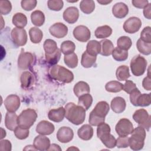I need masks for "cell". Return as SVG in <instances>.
Listing matches in <instances>:
<instances>
[{
  "label": "cell",
  "mask_w": 151,
  "mask_h": 151,
  "mask_svg": "<svg viewBox=\"0 0 151 151\" xmlns=\"http://www.w3.org/2000/svg\"><path fill=\"white\" fill-rule=\"evenodd\" d=\"M140 40L147 43H151V28L147 26L143 28L140 33Z\"/></svg>",
  "instance_id": "cell-49"
},
{
  "label": "cell",
  "mask_w": 151,
  "mask_h": 151,
  "mask_svg": "<svg viewBox=\"0 0 151 151\" xmlns=\"http://www.w3.org/2000/svg\"><path fill=\"white\" fill-rule=\"evenodd\" d=\"M116 76L117 79L119 81L127 80L130 77L129 68L125 65L119 66L116 70Z\"/></svg>",
  "instance_id": "cell-33"
},
{
  "label": "cell",
  "mask_w": 151,
  "mask_h": 151,
  "mask_svg": "<svg viewBox=\"0 0 151 151\" xmlns=\"http://www.w3.org/2000/svg\"><path fill=\"white\" fill-rule=\"evenodd\" d=\"M100 54L103 56H109L112 54L114 50L113 42L107 39H104L100 41Z\"/></svg>",
  "instance_id": "cell-26"
},
{
  "label": "cell",
  "mask_w": 151,
  "mask_h": 151,
  "mask_svg": "<svg viewBox=\"0 0 151 151\" xmlns=\"http://www.w3.org/2000/svg\"><path fill=\"white\" fill-rule=\"evenodd\" d=\"M47 5L50 9L59 11L63 8L64 3L61 0H49L47 2Z\"/></svg>",
  "instance_id": "cell-47"
},
{
  "label": "cell",
  "mask_w": 151,
  "mask_h": 151,
  "mask_svg": "<svg viewBox=\"0 0 151 151\" xmlns=\"http://www.w3.org/2000/svg\"><path fill=\"white\" fill-rule=\"evenodd\" d=\"M44 49L45 54H51L58 49L57 42L51 39H47L44 42Z\"/></svg>",
  "instance_id": "cell-44"
},
{
  "label": "cell",
  "mask_w": 151,
  "mask_h": 151,
  "mask_svg": "<svg viewBox=\"0 0 151 151\" xmlns=\"http://www.w3.org/2000/svg\"><path fill=\"white\" fill-rule=\"evenodd\" d=\"M132 123L127 119H121L116 124L115 130L119 136H127L133 130Z\"/></svg>",
  "instance_id": "cell-10"
},
{
  "label": "cell",
  "mask_w": 151,
  "mask_h": 151,
  "mask_svg": "<svg viewBox=\"0 0 151 151\" xmlns=\"http://www.w3.org/2000/svg\"><path fill=\"white\" fill-rule=\"evenodd\" d=\"M65 108L60 107L58 109L50 110L48 113V117L50 120L54 122L59 123L63 120L65 117Z\"/></svg>",
  "instance_id": "cell-22"
},
{
  "label": "cell",
  "mask_w": 151,
  "mask_h": 151,
  "mask_svg": "<svg viewBox=\"0 0 151 151\" xmlns=\"http://www.w3.org/2000/svg\"><path fill=\"white\" fill-rule=\"evenodd\" d=\"M12 24L17 28H23L27 24V18L25 15L21 12H17L12 17Z\"/></svg>",
  "instance_id": "cell-28"
},
{
  "label": "cell",
  "mask_w": 151,
  "mask_h": 151,
  "mask_svg": "<svg viewBox=\"0 0 151 151\" xmlns=\"http://www.w3.org/2000/svg\"><path fill=\"white\" fill-rule=\"evenodd\" d=\"M31 19L32 23L34 25L41 27L45 22L44 14L40 10H35L31 13Z\"/></svg>",
  "instance_id": "cell-31"
},
{
  "label": "cell",
  "mask_w": 151,
  "mask_h": 151,
  "mask_svg": "<svg viewBox=\"0 0 151 151\" xmlns=\"http://www.w3.org/2000/svg\"><path fill=\"white\" fill-rule=\"evenodd\" d=\"M136 47L138 51L143 55H149L151 53V43H147L139 39L136 42Z\"/></svg>",
  "instance_id": "cell-41"
},
{
  "label": "cell",
  "mask_w": 151,
  "mask_h": 151,
  "mask_svg": "<svg viewBox=\"0 0 151 151\" xmlns=\"http://www.w3.org/2000/svg\"><path fill=\"white\" fill-rule=\"evenodd\" d=\"M36 0H22L21 2V7L27 11H29L34 9L37 5Z\"/></svg>",
  "instance_id": "cell-50"
},
{
  "label": "cell",
  "mask_w": 151,
  "mask_h": 151,
  "mask_svg": "<svg viewBox=\"0 0 151 151\" xmlns=\"http://www.w3.org/2000/svg\"><path fill=\"white\" fill-rule=\"evenodd\" d=\"M22 51L23 50H22L18 58V66L21 70H27L33 63L34 57L31 52Z\"/></svg>",
  "instance_id": "cell-13"
},
{
  "label": "cell",
  "mask_w": 151,
  "mask_h": 151,
  "mask_svg": "<svg viewBox=\"0 0 151 151\" xmlns=\"http://www.w3.org/2000/svg\"><path fill=\"white\" fill-rule=\"evenodd\" d=\"M12 149V145L8 140H1L0 142V150L10 151Z\"/></svg>",
  "instance_id": "cell-53"
},
{
  "label": "cell",
  "mask_w": 151,
  "mask_h": 151,
  "mask_svg": "<svg viewBox=\"0 0 151 151\" xmlns=\"http://www.w3.org/2000/svg\"><path fill=\"white\" fill-rule=\"evenodd\" d=\"M130 101L134 106H149L151 103L150 93L141 94L137 88L130 94Z\"/></svg>",
  "instance_id": "cell-7"
},
{
  "label": "cell",
  "mask_w": 151,
  "mask_h": 151,
  "mask_svg": "<svg viewBox=\"0 0 151 151\" xmlns=\"http://www.w3.org/2000/svg\"><path fill=\"white\" fill-rule=\"evenodd\" d=\"M133 5L137 8H144L149 4L147 0H133L132 1Z\"/></svg>",
  "instance_id": "cell-54"
},
{
  "label": "cell",
  "mask_w": 151,
  "mask_h": 151,
  "mask_svg": "<svg viewBox=\"0 0 151 151\" xmlns=\"http://www.w3.org/2000/svg\"><path fill=\"white\" fill-rule=\"evenodd\" d=\"M129 137L127 136H120L116 140V146L118 148H126L129 146Z\"/></svg>",
  "instance_id": "cell-51"
},
{
  "label": "cell",
  "mask_w": 151,
  "mask_h": 151,
  "mask_svg": "<svg viewBox=\"0 0 151 151\" xmlns=\"http://www.w3.org/2000/svg\"><path fill=\"white\" fill-rule=\"evenodd\" d=\"M29 35L32 42L38 44L41 41L43 37V33L37 27H32L29 31Z\"/></svg>",
  "instance_id": "cell-34"
},
{
  "label": "cell",
  "mask_w": 151,
  "mask_h": 151,
  "mask_svg": "<svg viewBox=\"0 0 151 151\" xmlns=\"http://www.w3.org/2000/svg\"><path fill=\"white\" fill-rule=\"evenodd\" d=\"M133 120L141 127L149 130L150 127V116L144 109L137 110L133 115Z\"/></svg>",
  "instance_id": "cell-9"
},
{
  "label": "cell",
  "mask_w": 151,
  "mask_h": 151,
  "mask_svg": "<svg viewBox=\"0 0 151 151\" xmlns=\"http://www.w3.org/2000/svg\"><path fill=\"white\" fill-rule=\"evenodd\" d=\"M18 116L15 112H9L6 113L5 118V125L6 127L11 130L14 131L18 124Z\"/></svg>",
  "instance_id": "cell-24"
},
{
  "label": "cell",
  "mask_w": 151,
  "mask_h": 151,
  "mask_svg": "<svg viewBox=\"0 0 151 151\" xmlns=\"http://www.w3.org/2000/svg\"><path fill=\"white\" fill-rule=\"evenodd\" d=\"M74 38L80 42L87 41L91 37L90 29L84 25L77 26L73 30Z\"/></svg>",
  "instance_id": "cell-14"
},
{
  "label": "cell",
  "mask_w": 151,
  "mask_h": 151,
  "mask_svg": "<svg viewBox=\"0 0 151 151\" xmlns=\"http://www.w3.org/2000/svg\"><path fill=\"white\" fill-rule=\"evenodd\" d=\"M79 17V11L77 8L70 6L67 8L63 12V19L68 24H73L77 22Z\"/></svg>",
  "instance_id": "cell-18"
},
{
  "label": "cell",
  "mask_w": 151,
  "mask_h": 151,
  "mask_svg": "<svg viewBox=\"0 0 151 151\" xmlns=\"http://www.w3.org/2000/svg\"><path fill=\"white\" fill-rule=\"evenodd\" d=\"M37 118V113L35 110L27 109L24 110L18 117V124L19 126L29 129L35 123Z\"/></svg>",
  "instance_id": "cell-6"
},
{
  "label": "cell",
  "mask_w": 151,
  "mask_h": 151,
  "mask_svg": "<svg viewBox=\"0 0 151 151\" xmlns=\"http://www.w3.org/2000/svg\"><path fill=\"white\" fill-rule=\"evenodd\" d=\"M76 49L75 44L71 41H63L60 46L61 52L65 55H68L71 53H73Z\"/></svg>",
  "instance_id": "cell-38"
},
{
  "label": "cell",
  "mask_w": 151,
  "mask_h": 151,
  "mask_svg": "<svg viewBox=\"0 0 151 151\" xmlns=\"http://www.w3.org/2000/svg\"><path fill=\"white\" fill-rule=\"evenodd\" d=\"M86 51L92 55L97 56L100 52V42L96 40H91L88 41L86 46Z\"/></svg>",
  "instance_id": "cell-35"
},
{
  "label": "cell",
  "mask_w": 151,
  "mask_h": 151,
  "mask_svg": "<svg viewBox=\"0 0 151 151\" xmlns=\"http://www.w3.org/2000/svg\"><path fill=\"white\" fill-rule=\"evenodd\" d=\"M49 31L53 37L57 38H62L67 34L68 28L63 23L57 22L50 27Z\"/></svg>",
  "instance_id": "cell-15"
},
{
  "label": "cell",
  "mask_w": 151,
  "mask_h": 151,
  "mask_svg": "<svg viewBox=\"0 0 151 151\" xmlns=\"http://www.w3.org/2000/svg\"><path fill=\"white\" fill-rule=\"evenodd\" d=\"M96 59L97 56L92 55L86 51L82 54L81 64L84 68H90L95 64Z\"/></svg>",
  "instance_id": "cell-29"
},
{
  "label": "cell",
  "mask_w": 151,
  "mask_h": 151,
  "mask_svg": "<svg viewBox=\"0 0 151 151\" xmlns=\"http://www.w3.org/2000/svg\"><path fill=\"white\" fill-rule=\"evenodd\" d=\"M21 87L24 88H28L34 84V77L29 71H24L20 77Z\"/></svg>",
  "instance_id": "cell-30"
},
{
  "label": "cell",
  "mask_w": 151,
  "mask_h": 151,
  "mask_svg": "<svg viewBox=\"0 0 151 151\" xmlns=\"http://www.w3.org/2000/svg\"><path fill=\"white\" fill-rule=\"evenodd\" d=\"M105 88L108 92L117 93L123 90V84L117 81H111L106 83Z\"/></svg>",
  "instance_id": "cell-39"
},
{
  "label": "cell",
  "mask_w": 151,
  "mask_h": 151,
  "mask_svg": "<svg viewBox=\"0 0 151 151\" xmlns=\"http://www.w3.org/2000/svg\"><path fill=\"white\" fill-rule=\"evenodd\" d=\"M65 117L71 123L75 125L82 124L86 119V110L74 103H67L65 106Z\"/></svg>",
  "instance_id": "cell-1"
},
{
  "label": "cell",
  "mask_w": 151,
  "mask_h": 151,
  "mask_svg": "<svg viewBox=\"0 0 151 151\" xmlns=\"http://www.w3.org/2000/svg\"><path fill=\"white\" fill-rule=\"evenodd\" d=\"M73 91L75 95L77 97H79L83 94L89 93L90 91V88L89 85L86 82L80 81L77 82L75 84V86H74Z\"/></svg>",
  "instance_id": "cell-27"
},
{
  "label": "cell",
  "mask_w": 151,
  "mask_h": 151,
  "mask_svg": "<svg viewBox=\"0 0 151 151\" xmlns=\"http://www.w3.org/2000/svg\"><path fill=\"white\" fill-rule=\"evenodd\" d=\"M110 110L109 104L105 101H101L97 103L94 109L89 115L88 122L90 125L97 126L105 121V117Z\"/></svg>",
  "instance_id": "cell-2"
},
{
  "label": "cell",
  "mask_w": 151,
  "mask_h": 151,
  "mask_svg": "<svg viewBox=\"0 0 151 151\" xmlns=\"http://www.w3.org/2000/svg\"><path fill=\"white\" fill-rule=\"evenodd\" d=\"M64 61L65 64L71 68H76L78 65V57L76 53L73 52L64 55Z\"/></svg>",
  "instance_id": "cell-42"
},
{
  "label": "cell",
  "mask_w": 151,
  "mask_h": 151,
  "mask_svg": "<svg viewBox=\"0 0 151 151\" xmlns=\"http://www.w3.org/2000/svg\"><path fill=\"white\" fill-rule=\"evenodd\" d=\"M142 26L140 19L136 17H132L127 19L123 24V29L126 32L134 34L137 32Z\"/></svg>",
  "instance_id": "cell-12"
},
{
  "label": "cell",
  "mask_w": 151,
  "mask_h": 151,
  "mask_svg": "<svg viewBox=\"0 0 151 151\" xmlns=\"http://www.w3.org/2000/svg\"><path fill=\"white\" fill-rule=\"evenodd\" d=\"M14 134L17 139L19 140H24L28 137L29 130V129L24 128L18 126L14 130Z\"/></svg>",
  "instance_id": "cell-46"
},
{
  "label": "cell",
  "mask_w": 151,
  "mask_h": 151,
  "mask_svg": "<svg viewBox=\"0 0 151 151\" xmlns=\"http://www.w3.org/2000/svg\"><path fill=\"white\" fill-rule=\"evenodd\" d=\"M146 135L145 129L140 126L133 129L129 139L130 149L133 150H139L143 149Z\"/></svg>",
  "instance_id": "cell-5"
},
{
  "label": "cell",
  "mask_w": 151,
  "mask_h": 151,
  "mask_svg": "<svg viewBox=\"0 0 151 151\" xmlns=\"http://www.w3.org/2000/svg\"><path fill=\"white\" fill-rule=\"evenodd\" d=\"M61 52V50L58 48L55 52L51 54H45L46 61L50 65H56L60 59Z\"/></svg>",
  "instance_id": "cell-45"
},
{
  "label": "cell",
  "mask_w": 151,
  "mask_h": 151,
  "mask_svg": "<svg viewBox=\"0 0 151 151\" xmlns=\"http://www.w3.org/2000/svg\"><path fill=\"white\" fill-rule=\"evenodd\" d=\"M110 126L104 122L97 126V136L98 138L100 139L106 147L112 149L116 146V139L110 134Z\"/></svg>",
  "instance_id": "cell-3"
},
{
  "label": "cell",
  "mask_w": 151,
  "mask_h": 151,
  "mask_svg": "<svg viewBox=\"0 0 151 151\" xmlns=\"http://www.w3.org/2000/svg\"><path fill=\"white\" fill-rule=\"evenodd\" d=\"M143 15L144 17L148 19H151V4L149 3L147 5L143 8Z\"/></svg>",
  "instance_id": "cell-56"
},
{
  "label": "cell",
  "mask_w": 151,
  "mask_h": 151,
  "mask_svg": "<svg viewBox=\"0 0 151 151\" xmlns=\"http://www.w3.org/2000/svg\"><path fill=\"white\" fill-rule=\"evenodd\" d=\"M12 9V5L9 1L2 0L0 1V12L1 15L8 14Z\"/></svg>",
  "instance_id": "cell-48"
},
{
  "label": "cell",
  "mask_w": 151,
  "mask_h": 151,
  "mask_svg": "<svg viewBox=\"0 0 151 151\" xmlns=\"http://www.w3.org/2000/svg\"><path fill=\"white\" fill-rule=\"evenodd\" d=\"M93 129L90 124H84L77 131L78 137L83 140H89L93 136Z\"/></svg>",
  "instance_id": "cell-25"
},
{
  "label": "cell",
  "mask_w": 151,
  "mask_h": 151,
  "mask_svg": "<svg viewBox=\"0 0 151 151\" xmlns=\"http://www.w3.org/2000/svg\"><path fill=\"white\" fill-rule=\"evenodd\" d=\"M132 44L131 39L127 36H122L117 41V47L126 51L130 48Z\"/></svg>",
  "instance_id": "cell-40"
},
{
  "label": "cell",
  "mask_w": 151,
  "mask_h": 151,
  "mask_svg": "<svg viewBox=\"0 0 151 151\" xmlns=\"http://www.w3.org/2000/svg\"><path fill=\"white\" fill-rule=\"evenodd\" d=\"M112 13L116 18L119 19L123 18L128 14L129 8L124 3L118 2L115 4L113 6Z\"/></svg>",
  "instance_id": "cell-21"
},
{
  "label": "cell",
  "mask_w": 151,
  "mask_h": 151,
  "mask_svg": "<svg viewBox=\"0 0 151 151\" xmlns=\"http://www.w3.org/2000/svg\"><path fill=\"white\" fill-rule=\"evenodd\" d=\"M113 58L117 61H124L128 57V51L122 50L118 47L114 48L112 52Z\"/></svg>",
  "instance_id": "cell-43"
},
{
  "label": "cell",
  "mask_w": 151,
  "mask_h": 151,
  "mask_svg": "<svg viewBox=\"0 0 151 151\" xmlns=\"http://www.w3.org/2000/svg\"><path fill=\"white\" fill-rule=\"evenodd\" d=\"M55 130V127L52 123L47 120H42L38 123L36 127V132L41 135H50Z\"/></svg>",
  "instance_id": "cell-19"
},
{
  "label": "cell",
  "mask_w": 151,
  "mask_h": 151,
  "mask_svg": "<svg viewBox=\"0 0 151 151\" xmlns=\"http://www.w3.org/2000/svg\"><path fill=\"white\" fill-rule=\"evenodd\" d=\"M49 74L52 79L64 83H70L74 80L73 73L60 65H52L49 70Z\"/></svg>",
  "instance_id": "cell-4"
},
{
  "label": "cell",
  "mask_w": 151,
  "mask_h": 151,
  "mask_svg": "<svg viewBox=\"0 0 151 151\" xmlns=\"http://www.w3.org/2000/svg\"><path fill=\"white\" fill-rule=\"evenodd\" d=\"M80 8L83 13L90 14L95 9L94 1L93 0H83L80 3Z\"/></svg>",
  "instance_id": "cell-36"
},
{
  "label": "cell",
  "mask_w": 151,
  "mask_h": 151,
  "mask_svg": "<svg viewBox=\"0 0 151 151\" xmlns=\"http://www.w3.org/2000/svg\"><path fill=\"white\" fill-rule=\"evenodd\" d=\"M34 146L38 150H48L51 146L50 140L44 135H38L34 140Z\"/></svg>",
  "instance_id": "cell-20"
},
{
  "label": "cell",
  "mask_w": 151,
  "mask_h": 151,
  "mask_svg": "<svg viewBox=\"0 0 151 151\" xmlns=\"http://www.w3.org/2000/svg\"><path fill=\"white\" fill-rule=\"evenodd\" d=\"M48 150H61V148L58 145L52 144L48 149Z\"/></svg>",
  "instance_id": "cell-57"
},
{
  "label": "cell",
  "mask_w": 151,
  "mask_h": 151,
  "mask_svg": "<svg viewBox=\"0 0 151 151\" xmlns=\"http://www.w3.org/2000/svg\"><path fill=\"white\" fill-rule=\"evenodd\" d=\"M143 87L148 91H150L151 90V78L150 77L147 76L142 81Z\"/></svg>",
  "instance_id": "cell-55"
},
{
  "label": "cell",
  "mask_w": 151,
  "mask_h": 151,
  "mask_svg": "<svg viewBox=\"0 0 151 151\" xmlns=\"http://www.w3.org/2000/svg\"><path fill=\"white\" fill-rule=\"evenodd\" d=\"M136 88H137L136 84L131 80H126L124 84H123V90L128 94H130Z\"/></svg>",
  "instance_id": "cell-52"
},
{
  "label": "cell",
  "mask_w": 151,
  "mask_h": 151,
  "mask_svg": "<svg viewBox=\"0 0 151 151\" xmlns=\"http://www.w3.org/2000/svg\"><path fill=\"white\" fill-rule=\"evenodd\" d=\"M112 29L109 25H103L97 28L94 32V35L97 38H106L111 35Z\"/></svg>",
  "instance_id": "cell-32"
},
{
  "label": "cell",
  "mask_w": 151,
  "mask_h": 151,
  "mask_svg": "<svg viewBox=\"0 0 151 151\" xmlns=\"http://www.w3.org/2000/svg\"><path fill=\"white\" fill-rule=\"evenodd\" d=\"M11 36L12 42L17 46H24L27 42V34L24 28H13Z\"/></svg>",
  "instance_id": "cell-11"
},
{
  "label": "cell",
  "mask_w": 151,
  "mask_h": 151,
  "mask_svg": "<svg viewBox=\"0 0 151 151\" xmlns=\"http://www.w3.org/2000/svg\"><path fill=\"white\" fill-rule=\"evenodd\" d=\"M74 137V132L72 129L69 127L63 126L60 127L57 133L58 140L63 143L70 142Z\"/></svg>",
  "instance_id": "cell-17"
},
{
  "label": "cell",
  "mask_w": 151,
  "mask_h": 151,
  "mask_svg": "<svg viewBox=\"0 0 151 151\" xmlns=\"http://www.w3.org/2000/svg\"><path fill=\"white\" fill-rule=\"evenodd\" d=\"M112 1H104V0H101V1H97V2L98 3H99V4H101V5H107V4H110V3H111Z\"/></svg>",
  "instance_id": "cell-58"
},
{
  "label": "cell",
  "mask_w": 151,
  "mask_h": 151,
  "mask_svg": "<svg viewBox=\"0 0 151 151\" xmlns=\"http://www.w3.org/2000/svg\"><path fill=\"white\" fill-rule=\"evenodd\" d=\"M20 99L16 94H10L4 101V106L9 112H15L20 106Z\"/></svg>",
  "instance_id": "cell-16"
},
{
  "label": "cell",
  "mask_w": 151,
  "mask_h": 151,
  "mask_svg": "<svg viewBox=\"0 0 151 151\" xmlns=\"http://www.w3.org/2000/svg\"><path fill=\"white\" fill-rule=\"evenodd\" d=\"M146 60L140 55H135L130 61V68L132 74L137 77L143 75L147 68Z\"/></svg>",
  "instance_id": "cell-8"
},
{
  "label": "cell",
  "mask_w": 151,
  "mask_h": 151,
  "mask_svg": "<svg viewBox=\"0 0 151 151\" xmlns=\"http://www.w3.org/2000/svg\"><path fill=\"white\" fill-rule=\"evenodd\" d=\"M110 106L114 113L119 114L124 111L126 107V103L123 97H116L111 100Z\"/></svg>",
  "instance_id": "cell-23"
},
{
  "label": "cell",
  "mask_w": 151,
  "mask_h": 151,
  "mask_svg": "<svg viewBox=\"0 0 151 151\" xmlns=\"http://www.w3.org/2000/svg\"><path fill=\"white\" fill-rule=\"evenodd\" d=\"M92 103L93 97L89 93L83 94L78 97V105L83 107L86 110H88L91 107Z\"/></svg>",
  "instance_id": "cell-37"
}]
</instances>
